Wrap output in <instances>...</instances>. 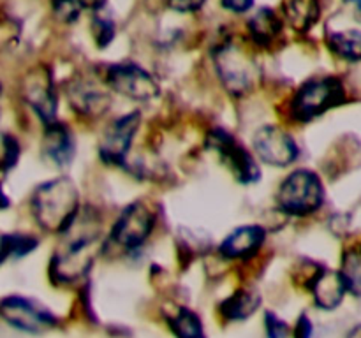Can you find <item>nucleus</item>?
<instances>
[{"label": "nucleus", "mask_w": 361, "mask_h": 338, "mask_svg": "<svg viewBox=\"0 0 361 338\" xmlns=\"http://www.w3.org/2000/svg\"><path fill=\"white\" fill-rule=\"evenodd\" d=\"M155 227V213L145 201H133L116 217L109 242L122 250H136L145 245Z\"/></svg>", "instance_id": "0eeeda50"}, {"label": "nucleus", "mask_w": 361, "mask_h": 338, "mask_svg": "<svg viewBox=\"0 0 361 338\" xmlns=\"http://www.w3.org/2000/svg\"><path fill=\"white\" fill-rule=\"evenodd\" d=\"M30 210L42 231L66 234L81 210L78 187L67 176L48 180L32 192Z\"/></svg>", "instance_id": "f257e3e1"}, {"label": "nucleus", "mask_w": 361, "mask_h": 338, "mask_svg": "<svg viewBox=\"0 0 361 338\" xmlns=\"http://www.w3.org/2000/svg\"><path fill=\"white\" fill-rule=\"evenodd\" d=\"M0 317L25 333H44L56 326V317L48 308L18 294L0 299Z\"/></svg>", "instance_id": "9d476101"}, {"label": "nucleus", "mask_w": 361, "mask_h": 338, "mask_svg": "<svg viewBox=\"0 0 361 338\" xmlns=\"http://www.w3.org/2000/svg\"><path fill=\"white\" fill-rule=\"evenodd\" d=\"M282 20L296 32H309L319 21L321 0H282Z\"/></svg>", "instance_id": "f3484780"}, {"label": "nucleus", "mask_w": 361, "mask_h": 338, "mask_svg": "<svg viewBox=\"0 0 361 338\" xmlns=\"http://www.w3.org/2000/svg\"><path fill=\"white\" fill-rule=\"evenodd\" d=\"M108 84L87 74H78L67 83L66 94L71 108L76 115L85 118H101L111 109L113 99L108 92Z\"/></svg>", "instance_id": "f8f14e48"}, {"label": "nucleus", "mask_w": 361, "mask_h": 338, "mask_svg": "<svg viewBox=\"0 0 361 338\" xmlns=\"http://www.w3.org/2000/svg\"><path fill=\"white\" fill-rule=\"evenodd\" d=\"M348 338H361V324H358V326H355L349 331Z\"/></svg>", "instance_id": "7c9ffc66"}, {"label": "nucleus", "mask_w": 361, "mask_h": 338, "mask_svg": "<svg viewBox=\"0 0 361 338\" xmlns=\"http://www.w3.org/2000/svg\"><path fill=\"white\" fill-rule=\"evenodd\" d=\"M92 32H94L95 44H97L99 48H106V46L111 44V41L115 39V21H113L111 16L102 13L101 7H95L94 18H92Z\"/></svg>", "instance_id": "4be33fe9"}, {"label": "nucleus", "mask_w": 361, "mask_h": 338, "mask_svg": "<svg viewBox=\"0 0 361 338\" xmlns=\"http://www.w3.org/2000/svg\"><path fill=\"white\" fill-rule=\"evenodd\" d=\"M207 4V0H168V7L175 13H197Z\"/></svg>", "instance_id": "a878e982"}, {"label": "nucleus", "mask_w": 361, "mask_h": 338, "mask_svg": "<svg viewBox=\"0 0 361 338\" xmlns=\"http://www.w3.org/2000/svg\"><path fill=\"white\" fill-rule=\"evenodd\" d=\"M0 92H2V87H0Z\"/></svg>", "instance_id": "473e14b6"}, {"label": "nucleus", "mask_w": 361, "mask_h": 338, "mask_svg": "<svg viewBox=\"0 0 361 338\" xmlns=\"http://www.w3.org/2000/svg\"><path fill=\"white\" fill-rule=\"evenodd\" d=\"M140 125L141 111H137V109L111 120V123L106 127L101 139H99V158L108 165L126 164L130 148L134 144V137L140 130Z\"/></svg>", "instance_id": "6e6552de"}, {"label": "nucleus", "mask_w": 361, "mask_h": 338, "mask_svg": "<svg viewBox=\"0 0 361 338\" xmlns=\"http://www.w3.org/2000/svg\"><path fill=\"white\" fill-rule=\"evenodd\" d=\"M307 289L312 294L316 305L323 310L337 308L348 292L341 271L326 266H316L310 271L307 278Z\"/></svg>", "instance_id": "ddd939ff"}, {"label": "nucleus", "mask_w": 361, "mask_h": 338, "mask_svg": "<svg viewBox=\"0 0 361 338\" xmlns=\"http://www.w3.org/2000/svg\"><path fill=\"white\" fill-rule=\"evenodd\" d=\"M221 6L233 14H245L252 9L254 0H221Z\"/></svg>", "instance_id": "bb28decb"}, {"label": "nucleus", "mask_w": 361, "mask_h": 338, "mask_svg": "<svg viewBox=\"0 0 361 338\" xmlns=\"http://www.w3.org/2000/svg\"><path fill=\"white\" fill-rule=\"evenodd\" d=\"M284 20L271 7H261L247 20L250 41L259 48H270L281 39Z\"/></svg>", "instance_id": "dca6fc26"}, {"label": "nucleus", "mask_w": 361, "mask_h": 338, "mask_svg": "<svg viewBox=\"0 0 361 338\" xmlns=\"http://www.w3.org/2000/svg\"><path fill=\"white\" fill-rule=\"evenodd\" d=\"M13 257V232H0V264Z\"/></svg>", "instance_id": "c85d7f7f"}, {"label": "nucleus", "mask_w": 361, "mask_h": 338, "mask_svg": "<svg viewBox=\"0 0 361 338\" xmlns=\"http://www.w3.org/2000/svg\"><path fill=\"white\" fill-rule=\"evenodd\" d=\"M267 229L259 224H247L233 229L219 245V252L226 259H250L263 249Z\"/></svg>", "instance_id": "2eb2a0df"}, {"label": "nucleus", "mask_w": 361, "mask_h": 338, "mask_svg": "<svg viewBox=\"0 0 361 338\" xmlns=\"http://www.w3.org/2000/svg\"><path fill=\"white\" fill-rule=\"evenodd\" d=\"M295 338H312V323H310L307 313H302L296 320Z\"/></svg>", "instance_id": "cd10ccee"}, {"label": "nucleus", "mask_w": 361, "mask_h": 338, "mask_svg": "<svg viewBox=\"0 0 361 338\" xmlns=\"http://www.w3.org/2000/svg\"><path fill=\"white\" fill-rule=\"evenodd\" d=\"M342 278L345 282L348 292L361 298V243L345 250L342 256Z\"/></svg>", "instance_id": "412c9836"}, {"label": "nucleus", "mask_w": 361, "mask_h": 338, "mask_svg": "<svg viewBox=\"0 0 361 338\" xmlns=\"http://www.w3.org/2000/svg\"><path fill=\"white\" fill-rule=\"evenodd\" d=\"M344 2H348V4H355L356 7L361 6V0H344Z\"/></svg>", "instance_id": "2f4dec72"}, {"label": "nucleus", "mask_w": 361, "mask_h": 338, "mask_svg": "<svg viewBox=\"0 0 361 338\" xmlns=\"http://www.w3.org/2000/svg\"><path fill=\"white\" fill-rule=\"evenodd\" d=\"M87 2L85 0H51L53 16L62 23H74L83 14Z\"/></svg>", "instance_id": "5701e85b"}, {"label": "nucleus", "mask_w": 361, "mask_h": 338, "mask_svg": "<svg viewBox=\"0 0 361 338\" xmlns=\"http://www.w3.org/2000/svg\"><path fill=\"white\" fill-rule=\"evenodd\" d=\"M215 73L222 87L235 97L252 90L257 76V65L249 53L231 41H226L214 49Z\"/></svg>", "instance_id": "20e7f679"}, {"label": "nucleus", "mask_w": 361, "mask_h": 338, "mask_svg": "<svg viewBox=\"0 0 361 338\" xmlns=\"http://www.w3.org/2000/svg\"><path fill=\"white\" fill-rule=\"evenodd\" d=\"M259 305L261 296L254 289H238L235 294L221 303L219 310L226 320L233 323V320H245L259 308Z\"/></svg>", "instance_id": "a211bd4d"}, {"label": "nucleus", "mask_w": 361, "mask_h": 338, "mask_svg": "<svg viewBox=\"0 0 361 338\" xmlns=\"http://www.w3.org/2000/svg\"><path fill=\"white\" fill-rule=\"evenodd\" d=\"M328 48L338 58L349 62H361V30L358 28H345L328 34Z\"/></svg>", "instance_id": "6ab92c4d"}, {"label": "nucleus", "mask_w": 361, "mask_h": 338, "mask_svg": "<svg viewBox=\"0 0 361 338\" xmlns=\"http://www.w3.org/2000/svg\"><path fill=\"white\" fill-rule=\"evenodd\" d=\"M168 324L176 338H204V327L200 315L185 306L169 315Z\"/></svg>", "instance_id": "aec40b11"}, {"label": "nucleus", "mask_w": 361, "mask_h": 338, "mask_svg": "<svg viewBox=\"0 0 361 338\" xmlns=\"http://www.w3.org/2000/svg\"><path fill=\"white\" fill-rule=\"evenodd\" d=\"M9 206H11V199H9V196H7L6 190H4L2 183H0V211L7 210Z\"/></svg>", "instance_id": "c756f323"}, {"label": "nucleus", "mask_w": 361, "mask_h": 338, "mask_svg": "<svg viewBox=\"0 0 361 338\" xmlns=\"http://www.w3.org/2000/svg\"><path fill=\"white\" fill-rule=\"evenodd\" d=\"M264 331H267V338H288L289 327L284 320L274 312H264Z\"/></svg>", "instance_id": "393cba45"}, {"label": "nucleus", "mask_w": 361, "mask_h": 338, "mask_svg": "<svg viewBox=\"0 0 361 338\" xmlns=\"http://www.w3.org/2000/svg\"><path fill=\"white\" fill-rule=\"evenodd\" d=\"M207 144L212 151L221 157L222 164L233 173L236 182L242 185H256L261 180V168L252 151L240 143L228 129L214 127L207 137Z\"/></svg>", "instance_id": "39448f33"}, {"label": "nucleus", "mask_w": 361, "mask_h": 338, "mask_svg": "<svg viewBox=\"0 0 361 338\" xmlns=\"http://www.w3.org/2000/svg\"><path fill=\"white\" fill-rule=\"evenodd\" d=\"M344 102L345 88L341 77H310L309 81L300 84L298 90L293 94L291 102H289V115L295 122L307 123Z\"/></svg>", "instance_id": "f03ea898"}, {"label": "nucleus", "mask_w": 361, "mask_h": 338, "mask_svg": "<svg viewBox=\"0 0 361 338\" xmlns=\"http://www.w3.org/2000/svg\"><path fill=\"white\" fill-rule=\"evenodd\" d=\"M20 143L11 134H0V171H11L20 161Z\"/></svg>", "instance_id": "b1692460"}, {"label": "nucleus", "mask_w": 361, "mask_h": 338, "mask_svg": "<svg viewBox=\"0 0 361 338\" xmlns=\"http://www.w3.org/2000/svg\"><path fill=\"white\" fill-rule=\"evenodd\" d=\"M42 155L56 168H67L73 164L74 155H76V141L74 134L66 123L55 122L46 123L44 132L41 141Z\"/></svg>", "instance_id": "4468645a"}, {"label": "nucleus", "mask_w": 361, "mask_h": 338, "mask_svg": "<svg viewBox=\"0 0 361 338\" xmlns=\"http://www.w3.org/2000/svg\"><path fill=\"white\" fill-rule=\"evenodd\" d=\"M252 148L259 161L274 168H288L300 157L296 139L279 125L259 127L252 136Z\"/></svg>", "instance_id": "9b49d317"}, {"label": "nucleus", "mask_w": 361, "mask_h": 338, "mask_svg": "<svg viewBox=\"0 0 361 338\" xmlns=\"http://www.w3.org/2000/svg\"><path fill=\"white\" fill-rule=\"evenodd\" d=\"M104 83L109 90L129 101L148 102L161 94V87L154 74L129 60L109 63L104 70Z\"/></svg>", "instance_id": "423d86ee"}, {"label": "nucleus", "mask_w": 361, "mask_h": 338, "mask_svg": "<svg viewBox=\"0 0 361 338\" xmlns=\"http://www.w3.org/2000/svg\"><path fill=\"white\" fill-rule=\"evenodd\" d=\"M324 204V185L312 169L300 168L289 173L277 190V206L291 217H307Z\"/></svg>", "instance_id": "7ed1b4c3"}, {"label": "nucleus", "mask_w": 361, "mask_h": 338, "mask_svg": "<svg viewBox=\"0 0 361 338\" xmlns=\"http://www.w3.org/2000/svg\"><path fill=\"white\" fill-rule=\"evenodd\" d=\"M21 97L44 125L55 122L59 111V95L51 70L46 67L28 70L21 80Z\"/></svg>", "instance_id": "1a4fd4ad"}]
</instances>
